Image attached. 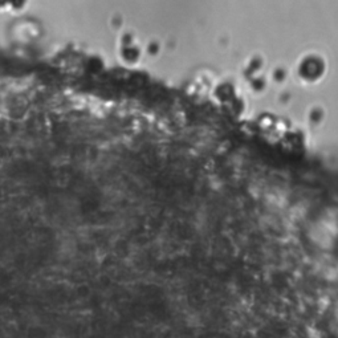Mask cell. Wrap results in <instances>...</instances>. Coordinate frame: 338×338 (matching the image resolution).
Instances as JSON below:
<instances>
[{
    "label": "cell",
    "instance_id": "1",
    "mask_svg": "<svg viewBox=\"0 0 338 338\" xmlns=\"http://www.w3.org/2000/svg\"><path fill=\"white\" fill-rule=\"evenodd\" d=\"M26 338H49V330L42 325H33L27 328Z\"/></svg>",
    "mask_w": 338,
    "mask_h": 338
}]
</instances>
